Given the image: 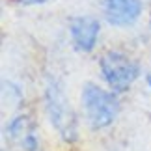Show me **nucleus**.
Wrapping results in <instances>:
<instances>
[{
  "instance_id": "f257e3e1",
  "label": "nucleus",
  "mask_w": 151,
  "mask_h": 151,
  "mask_svg": "<svg viewBox=\"0 0 151 151\" xmlns=\"http://www.w3.org/2000/svg\"><path fill=\"white\" fill-rule=\"evenodd\" d=\"M45 112L50 121L52 129L58 132V136L63 142L73 144L78 138V121L77 114L67 101V95L63 91V86L56 78H49L45 86Z\"/></svg>"
},
{
  "instance_id": "f03ea898",
  "label": "nucleus",
  "mask_w": 151,
  "mask_h": 151,
  "mask_svg": "<svg viewBox=\"0 0 151 151\" xmlns=\"http://www.w3.org/2000/svg\"><path fill=\"white\" fill-rule=\"evenodd\" d=\"M80 101H82L86 119L93 131L106 129L118 118L119 101L116 97V91L112 90H104L95 82H86L82 86Z\"/></svg>"
},
{
  "instance_id": "7ed1b4c3",
  "label": "nucleus",
  "mask_w": 151,
  "mask_h": 151,
  "mask_svg": "<svg viewBox=\"0 0 151 151\" xmlns=\"http://www.w3.org/2000/svg\"><path fill=\"white\" fill-rule=\"evenodd\" d=\"M99 71L108 88L116 93H123L140 77V65L132 56L119 49H110L99 58Z\"/></svg>"
},
{
  "instance_id": "20e7f679",
  "label": "nucleus",
  "mask_w": 151,
  "mask_h": 151,
  "mask_svg": "<svg viewBox=\"0 0 151 151\" xmlns=\"http://www.w3.org/2000/svg\"><path fill=\"white\" fill-rule=\"evenodd\" d=\"M142 13L144 0H103V17L110 26H132L138 22Z\"/></svg>"
},
{
  "instance_id": "39448f33",
  "label": "nucleus",
  "mask_w": 151,
  "mask_h": 151,
  "mask_svg": "<svg viewBox=\"0 0 151 151\" xmlns=\"http://www.w3.org/2000/svg\"><path fill=\"white\" fill-rule=\"evenodd\" d=\"M101 22L91 15H77L69 19V36L78 52H91L99 41Z\"/></svg>"
},
{
  "instance_id": "423d86ee",
  "label": "nucleus",
  "mask_w": 151,
  "mask_h": 151,
  "mask_svg": "<svg viewBox=\"0 0 151 151\" xmlns=\"http://www.w3.org/2000/svg\"><path fill=\"white\" fill-rule=\"evenodd\" d=\"M6 131H8V136L11 140L21 146V149L39 151V138H37V132H36V125H34V121L26 114L15 116L8 123Z\"/></svg>"
},
{
  "instance_id": "0eeeda50",
  "label": "nucleus",
  "mask_w": 151,
  "mask_h": 151,
  "mask_svg": "<svg viewBox=\"0 0 151 151\" xmlns=\"http://www.w3.org/2000/svg\"><path fill=\"white\" fill-rule=\"evenodd\" d=\"M15 2H19L21 6H37V4L49 2V0H15Z\"/></svg>"
},
{
  "instance_id": "6e6552de",
  "label": "nucleus",
  "mask_w": 151,
  "mask_h": 151,
  "mask_svg": "<svg viewBox=\"0 0 151 151\" xmlns=\"http://www.w3.org/2000/svg\"><path fill=\"white\" fill-rule=\"evenodd\" d=\"M146 82H147V86L151 88V73H147V75H146Z\"/></svg>"
}]
</instances>
